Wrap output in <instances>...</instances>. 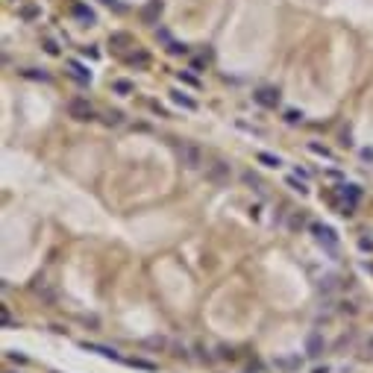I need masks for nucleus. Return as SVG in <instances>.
Wrapping results in <instances>:
<instances>
[{
  "label": "nucleus",
  "instance_id": "5",
  "mask_svg": "<svg viewBox=\"0 0 373 373\" xmlns=\"http://www.w3.org/2000/svg\"><path fill=\"white\" fill-rule=\"evenodd\" d=\"M71 15H74V18H77L83 27H94V24H97V15H94V9H92V6H86L83 0H74V3H71Z\"/></svg>",
  "mask_w": 373,
  "mask_h": 373
},
{
  "label": "nucleus",
  "instance_id": "37",
  "mask_svg": "<svg viewBox=\"0 0 373 373\" xmlns=\"http://www.w3.org/2000/svg\"><path fill=\"white\" fill-rule=\"evenodd\" d=\"M294 174H297V177H300V180H311V174H309V171H306V168H300V165H297V168H294Z\"/></svg>",
  "mask_w": 373,
  "mask_h": 373
},
{
  "label": "nucleus",
  "instance_id": "16",
  "mask_svg": "<svg viewBox=\"0 0 373 373\" xmlns=\"http://www.w3.org/2000/svg\"><path fill=\"white\" fill-rule=\"evenodd\" d=\"M338 277H335V274H329V277H323V280L317 282V291H323V294H332V291H335V288H338Z\"/></svg>",
  "mask_w": 373,
  "mask_h": 373
},
{
  "label": "nucleus",
  "instance_id": "2",
  "mask_svg": "<svg viewBox=\"0 0 373 373\" xmlns=\"http://www.w3.org/2000/svg\"><path fill=\"white\" fill-rule=\"evenodd\" d=\"M177 156H180L183 168H188V171H197V168L203 165V153H200V147H197V144H188V141L177 144Z\"/></svg>",
  "mask_w": 373,
  "mask_h": 373
},
{
  "label": "nucleus",
  "instance_id": "9",
  "mask_svg": "<svg viewBox=\"0 0 373 373\" xmlns=\"http://www.w3.org/2000/svg\"><path fill=\"white\" fill-rule=\"evenodd\" d=\"M171 100H174L180 109H188V112H197V109H200V106H197V100H194V97H188L183 89H171Z\"/></svg>",
  "mask_w": 373,
  "mask_h": 373
},
{
  "label": "nucleus",
  "instance_id": "26",
  "mask_svg": "<svg viewBox=\"0 0 373 373\" xmlns=\"http://www.w3.org/2000/svg\"><path fill=\"white\" fill-rule=\"evenodd\" d=\"M168 53H171V56H186V53H188V44L171 41V44H168Z\"/></svg>",
  "mask_w": 373,
  "mask_h": 373
},
{
  "label": "nucleus",
  "instance_id": "30",
  "mask_svg": "<svg viewBox=\"0 0 373 373\" xmlns=\"http://www.w3.org/2000/svg\"><path fill=\"white\" fill-rule=\"evenodd\" d=\"M0 323H3V329L12 326V317H9V309H6V306H0Z\"/></svg>",
  "mask_w": 373,
  "mask_h": 373
},
{
  "label": "nucleus",
  "instance_id": "33",
  "mask_svg": "<svg viewBox=\"0 0 373 373\" xmlns=\"http://www.w3.org/2000/svg\"><path fill=\"white\" fill-rule=\"evenodd\" d=\"M44 50H47L50 56H59V47H56V41H50V38L44 41Z\"/></svg>",
  "mask_w": 373,
  "mask_h": 373
},
{
  "label": "nucleus",
  "instance_id": "17",
  "mask_svg": "<svg viewBox=\"0 0 373 373\" xmlns=\"http://www.w3.org/2000/svg\"><path fill=\"white\" fill-rule=\"evenodd\" d=\"M256 162H262V165H268V168H280V165H282L280 156L268 153V150H259V153H256Z\"/></svg>",
  "mask_w": 373,
  "mask_h": 373
},
{
  "label": "nucleus",
  "instance_id": "20",
  "mask_svg": "<svg viewBox=\"0 0 373 373\" xmlns=\"http://www.w3.org/2000/svg\"><path fill=\"white\" fill-rule=\"evenodd\" d=\"M112 92H115V94H121V97H126V94H132V92H135V86H132L129 80H115V83H112Z\"/></svg>",
  "mask_w": 373,
  "mask_h": 373
},
{
  "label": "nucleus",
  "instance_id": "1",
  "mask_svg": "<svg viewBox=\"0 0 373 373\" xmlns=\"http://www.w3.org/2000/svg\"><path fill=\"white\" fill-rule=\"evenodd\" d=\"M309 232L314 235V241L320 244V247L326 250V253H338V244H341V238H338V232L332 229V226H326V223H317V220H311L309 223Z\"/></svg>",
  "mask_w": 373,
  "mask_h": 373
},
{
  "label": "nucleus",
  "instance_id": "18",
  "mask_svg": "<svg viewBox=\"0 0 373 373\" xmlns=\"http://www.w3.org/2000/svg\"><path fill=\"white\" fill-rule=\"evenodd\" d=\"M103 124L106 126H121L124 124V112H121V109H109V112L103 115Z\"/></svg>",
  "mask_w": 373,
  "mask_h": 373
},
{
  "label": "nucleus",
  "instance_id": "10",
  "mask_svg": "<svg viewBox=\"0 0 373 373\" xmlns=\"http://www.w3.org/2000/svg\"><path fill=\"white\" fill-rule=\"evenodd\" d=\"M162 9H165V3H162V0H150V3L141 9V21H144V24H156V21H159V15H162Z\"/></svg>",
  "mask_w": 373,
  "mask_h": 373
},
{
  "label": "nucleus",
  "instance_id": "22",
  "mask_svg": "<svg viewBox=\"0 0 373 373\" xmlns=\"http://www.w3.org/2000/svg\"><path fill=\"white\" fill-rule=\"evenodd\" d=\"M309 150H311L314 156H320V159H329V162L335 159V153H332L329 147H323V144H317V141H309Z\"/></svg>",
  "mask_w": 373,
  "mask_h": 373
},
{
  "label": "nucleus",
  "instance_id": "8",
  "mask_svg": "<svg viewBox=\"0 0 373 373\" xmlns=\"http://www.w3.org/2000/svg\"><path fill=\"white\" fill-rule=\"evenodd\" d=\"M68 74H71L77 83H83V86H89V83H92V71H89L83 62H77V59H71V62H68Z\"/></svg>",
  "mask_w": 373,
  "mask_h": 373
},
{
  "label": "nucleus",
  "instance_id": "7",
  "mask_svg": "<svg viewBox=\"0 0 373 373\" xmlns=\"http://www.w3.org/2000/svg\"><path fill=\"white\" fill-rule=\"evenodd\" d=\"M80 347H83L86 353H97V356H103V359H112V362H124V359H121V353H118L115 347H106V344H94V341H80Z\"/></svg>",
  "mask_w": 373,
  "mask_h": 373
},
{
  "label": "nucleus",
  "instance_id": "6",
  "mask_svg": "<svg viewBox=\"0 0 373 373\" xmlns=\"http://www.w3.org/2000/svg\"><path fill=\"white\" fill-rule=\"evenodd\" d=\"M229 177H232V171H229V165H226V162H212V165H209V171H206V180H209V183H215V186H226V183H229Z\"/></svg>",
  "mask_w": 373,
  "mask_h": 373
},
{
  "label": "nucleus",
  "instance_id": "29",
  "mask_svg": "<svg viewBox=\"0 0 373 373\" xmlns=\"http://www.w3.org/2000/svg\"><path fill=\"white\" fill-rule=\"evenodd\" d=\"M6 359H9V362H18V365H27V356L18 353V350H6Z\"/></svg>",
  "mask_w": 373,
  "mask_h": 373
},
{
  "label": "nucleus",
  "instance_id": "35",
  "mask_svg": "<svg viewBox=\"0 0 373 373\" xmlns=\"http://www.w3.org/2000/svg\"><path fill=\"white\" fill-rule=\"evenodd\" d=\"M359 156H362L365 162H373V147H362V150H359Z\"/></svg>",
  "mask_w": 373,
  "mask_h": 373
},
{
  "label": "nucleus",
  "instance_id": "28",
  "mask_svg": "<svg viewBox=\"0 0 373 373\" xmlns=\"http://www.w3.org/2000/svg\"><path fill=\"white\" fill-rule=\"evenodd\" d=\"M126 365H132V368H141V371H156L153 362H144V359H129Z\"/></svg>",
  "mask_w": 373,
  "mask_h": 373
},
{
  "label": "nucleus",
  "instance_id": "36",
  "mask_svg": "<svg viewBox=\"0 0 373 373\" xmlns=\"http://www.w3.org/2000/svg\"><path fill=\"white\" fill-rule=\"evenodd\" d=\"M100 3H106V6H112L115 12H124V3H118V0H100Z\"/></svg>",
  "mask_w": 373,
  "mask_h": 373
},
{
  "label": "nucleus",
  "instance_id": "12",
  "mask_svg": "<svg viewBox=\"0 0 373 373\" xmlns=\"http://www.w3.org/2000/svg\"><path fill=\"white\" fill-rule=\"evenodd\" d=\"M109 47H115V50L132 47V35H129V32H112V35H109Z\"/></svg>",
  "mask_w": 373,
  "mask_h": 373
},
{
  "label": "nucleus",
  "instance_id": "38",
  "mask_svg": "<svg viewBox=\"0 0 373 373\" xmlns=\"http://www.w3.org/2000/svg\"><path fill=\"white\" fill-rule=\"evenodd\" d=\"M311 373H329V368L323 365V368H314V371H311Z\"/></svg>",
  "mask_w": 373,
  "mask_h": 373
},
{
  "label": "nucleus",
  "instance_id": "15",
  "mask_svg": "<svg viewBox=\"0 0 373 373\" xmlns=\"http://www.w3.org/2000/svg\"><path fill=\"white\" fill-rule=\"evenodd\" d=\"M126 62L132 65V68H138V71H144V68H150V56H147L144 50H135V53L126 56Z\"/></svg>",
  "mask_w": 373,
  "mask_h": 373
},
{
  "label": "nucleus",
  "instance_id": "25",
  "mask_svg": "<svg viewBox=\"0 0 373 373\" xmlns=\"http://www.w3.org/2000/svg\"><path fill=\"white\" fill-rule=\"evenodd\" d=\"M177 80H180L183 86H191V89H200V80H197L194 74H186V71H180V74H177Z\"/></svg>",
  "mask_w": 373,
  "mask_h": 373
},
{
  "label": "nucleus",
  "instance_id": "3",
  "mask_svg": "<svg viewBox=\"0 0 373 373\" xmlns=\"http://www.w3.org/2000/svg\"><path fill=\"white\" fill-rule=\"evenodd\" d=\"M68 115L74 118V121H94V106L86 100V97H74L71 103H68Z\"/></svg>",
  "mask_w": 373,
  "mask_h": 373
},
{
  "label": "nucleus",
  "instance_id": "27",
  "mask_svg": "<svg viewBox=\"0 0 373 373\" xmlns=\"http://www.w3.org/2000/svg\"><path fill=\"white\" fill-rule=\"evenodd\" d=\"M282 118H285V124H300V121H303V112H297V109H288V112H285V115H282Z\"/></svg>",
  "mask_w": 373,
  "mask_h": 373
},
{
  "label": "nucleus",
  "instance_id": "23",
  "mask_svg": "<svg viewBox=\"0 0 373 373\" xmlns=\"http://www.w3.org/2000/svg\"><path fill=\"white\" fill-rule=\"evenodd\" d=\"M24 77H27V80H41V83H50V74H47V71H38V68H27V71H24Z\"/></svg>",
  "mask_w": 373,
  "mask_h": 373
},
{
  "label": "nucleus",
  "instance_id": "19",
  "mask_svg": "<svg viewBox=\"0 0 373 373\" xmlns=\"http://www.w3.org/2000/svg\"><path fill=\"white\" fill-rule=\"evenodd\" d=\"M285 186L291 188V191H297V194H309V188H306V180H300L297 174H291V177L285 180Z\"/></svg>",
  "mask_w": 373,
  "mask_h": 373
},
{
  "label": "nucleus",
  "instance_id": "31",
  "mask_svg": "<svg viewBox=\"0 0 373 373\" xmlns=\"http://www.w3.org/2000/svg\"><path fill=\"white\" fill-rule=\"evenodd\" d=\"M80 53L86 59H100V50H94V47H80Z\"/></svg>",
  "mask_w": 373,
  "mask_h": 373
},
{
  "label": "nucleus",
  "instance_id": "4",
  "mask_svg": "<svg viewBox=\"0 0 373 373\" xmlns=\"http://www.w3.org/2000/svg\"><path fill=\"white\" fill-rule=\"evenodd\" d=\"M253 100L259 103V106H265V109H277L282 100L280 89H271V86H262V89H256L253 92Z\"/></svg>",
  "mask_w": 373,
  "mask_h": 373
},
{
  "label": "nucleus",
  "instance_id": "34",
  "mask_svg": "<svg viewBox=\"0 0 373 373\" xmlns=\"http://www.w3.org/2000/svg\"><path fill=\"white\" fill-rule=\"evenodd\" d=\"M359 247L365 253H373V238H359Z\"/></svg>",
  "mask_w": 373,
  "mask_h": 373
},
{
  "label": "nucleus",
  "instance_id": "14",
  "mask_svg": "<svg viewBox=\"0 0 373 373\" xmlns=\"http://www.w3.org/2000/svg\"><path fill=\"white\" fill-rule=\"evenodd\" d=\"M303 365V359L300 356H285V359H274V368H280V371H297Z\"/></svg>",
  "mask_w": 373,
  "mask_h": 373
},
{
  "label": "nucleus",
  "instance_id": "21",
  "mask_svg": "<svg viewBox=\"0 0 373 373\" xmlns=\"http://www.w3.org/2000/svg\"><path fill=\"white\" fill-rule=\"evenodd\" d=\"M241 180H244L250 188H256L259 194H265V188H262V180H259V174H253V171H244V174H241Z\"/></svg>",
  "mask_w": 373,
  "mask_h": 373
},
{
  "label": "nucleus",
  "instance_id": "24",
  "mask_svg": "<svg viewBox=\"0 0 373 373\" xmlns=\"http://www.w3.org/2000/svg\"><path fill=\"white\" fill-rule=\"evenodd\" d=\"M38 15H41V9H38V6H32V3L21 6V18H24V21H35Z\"/></svg>",
  "mask_w": 373,
  "mask_h": 373
},
{
  "label": "nucleus",
  "instance_id": "13",
  "mask_svg": "<svg viewBox=\"0 0 373 373\" xmlns=\"http://www.w3.org/2000/svg\"><path fill=\"white\" fill-rule=\"evenodd\" d=\"M306 353H309L311 359H317V356L323 353V338H320L317 332H311L309 338H306Z\"/></svg>",
  "mask_w": 373,
  "mask_h": 373
},
{
  "label": "nucleus",
  "instance_id": "11",
  "mask_svg": "<svg viewBox=\"0 0 373 373\" xmlns=\"http://www.w3.org/2000/svg\"><path fill=\"white\" fill-rule=\"evenodd\" d=\"M338 197H341L344 203H359L362 200V188L359 186H353V183H344V186H338Z\"/></svg>",
  "mask_w": 373,
  "mask_h": 373
},
{
  "label": "nucleus",
  "instance_id": "32",
  "mask_svg": "<svg viewBox=\"0 0 373 373\" xmlns=\"http://www.w3.org/2000/svg\"><path fill=\"white\" fill-rule=\"evenodd\" d=\"M191 71H194V74H203V71H206V59H191Z\"/></svg>",
  "mask_w": 373,
  "mask_h": 373
}]
</instances>
